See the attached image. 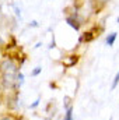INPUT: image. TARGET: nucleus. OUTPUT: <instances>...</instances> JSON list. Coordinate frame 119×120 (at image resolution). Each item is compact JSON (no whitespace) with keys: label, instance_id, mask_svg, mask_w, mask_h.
<instances>
[{"label":"nucleus","instance_id":"nucleus-8","mask_svg":"<svg viewBox=\"0 0 119 120\" xmlns=\"http://www.w3.org/2000/svg\"><path fill=\"white\" fill-rule=\"evenodd\" d=\"M39 73H41V67H36V68L32 71V75H38Z\"/></svg>","mask_w":119,"mask_h":120},{"label":"nucleus","instance_id":"nucleus-14","mask_svg":"<svg viewBox=\"0 0 119 120\" xmlns=\"http://www.w3.org/2000/svg\"><path fill=\"white\" fill-rule=\"evenodd\" d=\"M0 15H1V6H0Z\"/></svg>","mask_w":119,"mask_h":120},{"label":"nucleus","instance_id":"nucleus-2","mask_svg":"<svg viewBox=\"0 0 119 120\" xmlns=\"http://www.w3.org/2000/svg\"><path fill=\"white\" fill-rule=\"evenodd\" d=\"M4 87H13V82H14V77H13V74L11 73H8V74H4Z\"/></svg>","mask_w":119,"mask_h":120},{"label":"nucleus","instance_id":"nucleus-3","mask_svg":"<svg viewBox=\"0 0 119 120\" xmlns=\"http://www.w3.org/2000/svg\"><path fill=\"white\" fill-rule=\"evenodd\" d=\"M66 22H67L71 28H74L76 31L80 30V24H79L77 20H74V18H71V17H67V18H66Z\"/></svg>","mask_w":119,"mask_h":120},{"label":"nucleus","instance_id":"nucleus-13","mask_svg":"<svg viewBox=\"0 0 119 120\" xmlns=\"http://www.w3.org/2000/svg\"><path fill=\"white\" fill-rule=\"evenodd\" d=\"M99 1H102V3H105V1H109V0H99Z\"/></svg>","mask_w":119,"mask_h":120},{"label":"nucleus","instance_id":"nucleus-5","mask_svg":"<svg viewBox=\"0 0 119 120\" xmlns=\"http://www.w3.org/2000/svg\"><path fill=\"white\" fill-rule=\"evenodd\" d=\"M64 120H73V109H71V108L67 109L66 116H64Z\"/></svg>","mask_w":119,"mask_h":120},{"label":"nucleus","instance_id":"nucleus-9","mask_svg":"<svg viewBox=\"0 0 119 120\" xmlns=\"http://www.w3.org/2000/svg\"><path fill=\"white\" fill-rule=\"evenodd\" d=\"M14 10H16V14H17V15H18V17H21V11H20V8H18V7H16V6H14Z\"/></svg>","mask_w":119,"mask_h":120},{"label":"nucleus","instance_id":"nucleus-4","mask_svg":"<svg viewBox=\"0 0 119 120\" xmlns=\"http://www.w3.org/2000/svg\"><path fill=\"white\" fill-rule=\"evenodd\" d=\"M116 32H112L108 38H107V45H109V46H112L114 45V42H115V39H116Z\"/></svg>","mask_w":119,"mask_h":120},{"label":"nucleus","instance_id":"nucleus-15","mask_svg":"<svg viewBox=\"0 0 119 120\" xmlns=\"http://www.w3.org/2000/svg\"><path fill=\"white\" fill-rule=\"evenodd\" d=\"M1 120H11V119H1Z\"/></svg>","mask_w":119,"mask_h":120},{"label":"nucleus","instance_id":"nucleus-12","mask_svg":"<svg viewBox=\"0 0 119 120\" xmlns=\"http://www.w3.org/2000/svg\"><path fill=\"white\" fill-rule=\"evenodd\" d=\"M4 43V41H3V38H0V45H3Z\"/></svg>","mask_w":119,"mask_h":120},{"label":"nucleus","instance_id":"nucleus-11","mask_svg":"<svg viewBox=\"0 0 119 120\" xmlns=\"http://www.w3.org/2000/svg\"><path fill=\"white\" fill-rule=\"evenodd\" d=\"M31 27H38V22H36V21H32V22H31Z\"/></svg>","mask_w":119,"mask_h":120},{"label":"nucleus","instance_id":"nucleus-16","mask_svg":"<svg viewBox=\"0 0 119 120\" xmlns=\"http://www.w3.org/2000/svg\"><path fill=\"white\" fill-rule=\"evenodd\" d=\"M109 120H112V117H111V119H109Z\"/></svg>","mask_w":119,"mask_h":120},{"label":"nucleus","instance_id":"nucleus-6","mask_svg":"<svg viewBox=\"0 0 119 120\" xmlns=\"http://www.w3.org/2000/svg\"><path fill=\"white\" fill-rule=\"evenodd\" d=\"M118 82H119V70H118V73H116V75H115V78H114V82H112V90H115V88H116Z\"/></svg>","mask_w":119,"mask_h":120},{"label":"nucleus","instance_id":"nucleus-10","mask_svg":"<svg viewBox=\"0 0 119 120\" xmlns=\"http://www.w3.org/2000/svg\"><path fill=\"white\" fill-rule=\"evenodd\" d=\"M38 103H39V99H36V101L31 105V108H36V106H38Z\"/></svg>","mask_w":119,"mask_h":120},{"label":"nucleus","instance_id":"nucleus-1","mask_svg":"<svg viewBox=\"0 0 119 120\" xmlns=\"http://www.w3.org/2000/svg\"><path fill=\"white\" fill-rule=\"evenodd\" d=\"M0 68H1L3 71H8V73H11V71L16 70V64H14L11 60H4V61H1V64H0Z\"/></svg>","mask_w":119,"mask_h":120},{"label":"nucleus","instance_id":"nucleus-7","mask_svg":"<svg viewBox=\"0 0 119 120\" xmlns=\"http://www.w3.org/2000/svg\"><path fill=\"white\" fill-rule=\"evenodd\" d=\"M17 81H18V84H20V85H21V84L24 82V75H23L21 73H20V74L17 75Z\"/></svg>","mask_w":119,"mask_h":120}]
</instances>
